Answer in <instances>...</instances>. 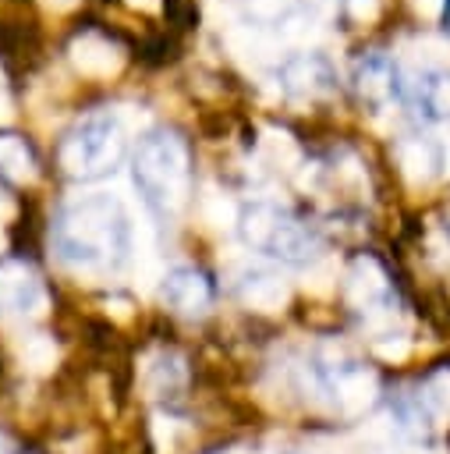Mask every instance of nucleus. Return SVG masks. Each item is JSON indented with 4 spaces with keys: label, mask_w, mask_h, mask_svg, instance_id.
<instances>
[{
    "label": "nucleus",
    "mask_w": 450,
    "mask_h": 454,
    "mask_svg": "<svg viewBox=\"0 0 450 454\" xmlns=\"http://www.w3.org/2000/svg\"><path fill=\"white\" fill-rule=\"evenodd\" d=\"M50 245L74 273H117L131 255V216L110 192L78 195L53 216Z\"/></svg>",
    "instance_id": "nucleus-1"
},
{
    "label": "nucleus",
    "mask_w": 450,
    "mask_h": 454,
    "mask_svg": "<svg viewBox=\"0 0 450 454\" xmlns=\"http://www.w3.org/2000/svg\"><path fill=\"white\" fill-rule=\"evenodd\" d=\"M131 177L149 209L159 216L177 213L188 195V149L181 135L167 128L145 131L131 156Z\"/></svg>",
    "instance_id": "nucleus-2"
},
{
    "label": "nucleus",
    "mask_w": 450,
    "mask_h": 454,
    "mask_svg": "<svg viewBox=\"0 0 450 454\" xmlns=\"http://www.w3.org/2000/svg\"><path fill=\"white\" fill-rule=\"evenodd\" d=\"M124 145H128L124 121L113 110H96L67 131V138L60 145V167H64V174H71L78 181L103 177L124 156Z\"/></svg>",
    "instance_id": "nucleus-3"
},
{
    "label": "nucleus",
    "mask_w": 450,
    "mask_h": 454,
    "mask_svg": "<svg viewBox=\"0 0 450 454\" xmlns=\"http://www.w3.org/2000/svg\"><path fill=\"white\" fill-rule=\"evenodd\" d=\"M237 227H241V238L248 248L273 255V259H283V262H308L319 248L315 234L298 216H291L287 209H280L273 202L244 206L237 216Z\"/></svg>",
    "instance_id": "nucleus-4"
},
{
    "label": "nucleus",
    "mask_w": 450,
    "mask_h": 454,
    "mask_svg": "<svg viewBox=\"0 0 450 454\" xmlns=\"http://www.w3.org/2000/svg\"><path fill=\"white\" fill-rule=\"evenodd\" d=\"M0 312L18 319H35L46 312V287L39 273L21 259L0 262Z\"/></svg>",
    "instance_id": "nucleus-5"
},
{
    "label": "nucleus",
    "mask_w": 450,
    "mask_h": 454,
    "mask_svg": "<svg viewBox=\"0 0 450 454\" xmlns=\"http://www.w3.org/2000/svg\"><path fill=\"white\" fill-rule=\"evenodd\" d=\"M347 301L358 309V312H365V316H372V312H390V305H393V291H390V280H386V273L379 270V262L376 259H354V266H351V273H347Z\"/></svg>",
    "instance_id": "nucleus-6"
},
{
    "label": "nucleus",
    "mask_w": 450,
    "mask_h": 454,
    "mask_svg": "<svg viewBox=\"0 0 450 454\" xmlns=\"http://www.w3.org/2000/svg\"><path fill=\"white\" fill-rule=\"evenodd\" d=\"M400 103H407L425 121H450V78L439 71H422L404 82Z\"/></svg>",
    "instance_id": "nucleus-7"
},
{
    "label": "nucleus",
    "mask_w": 450,
    "mask_h": 454,
    "mask_svg": "<svg viewBox=\"0 0 450 454\" xmlns=\"http://www.w3.org/2000/svg\"><path fill=\"white\" fill-rule=\"evenodd\" d=\"M209 298H213V287H209V280L195 266H174V270H167V277H163V301L174 312H181V316L206 312Z\"/></svg>",
    "instance_id": "nucleus-8"
},
{
    "label": "nucleus",
    "mask_w": 450,
    "mask_h": 454,
    "mask_svg": "<svg viewBox=\"0 0 450 454\" xmlns=\"http://www.w3.org/2000/svg\"><path fill=\"white\" fill-rule=\"evenodd\" d=\"M354 82H358V92L369 99V103H390V99H400L404 96V78L397 71V64L383 53H372L358 64L354 71Z\"/></svg>",
    "instance_id": "nucleus-9"
},
{
    "label": "nucleus",
    "mask_w": 450,
    "mask_h": 454,
    "mask_svg": "<svg viewBox=\"0 0 450 454\" xmlns=\"http://www.w3.org/2000/svg\"><path fill=\"white\" fill-rule=\"evenodd\" d=\"M237 294L255 312H280L287 305V298H291L287 284L273 270H244L241 280H237Z\"/></svg>",
    "instance_id": "nucleus-10"
},
{
    "label": "nucleus",
    "mask_w": 450,
    "mask_h": 454,
    "mask_svg": "<svg viewBox=\"0 0 450 454\" xmlns=\"http://www.w3.org/2000/svg\"><path fill=\"white\" fill-rule=\"evenodd\" d=\"M188 383V365L177 351H152L142 362V387L149 397H174Z\"/></svg>",
    "instance_id": "nucleus-11"
},
{
    "label": "nucleus",
    "mask_w": 450,
    "mask_h": 454,
    "mask_svg": "<svg viewBox=\"0 0 450 454\" xmlns=\"http://www.w3.org/2000/svg\"><path fill=\"white\" fill-rule=\"evenodd\" d=\"M280 78H283V89L291 96H301V99H315V96L330 92V85H333V74H330L326 60L308 57V53L287 60L283 71H280Z\"/></svg>",
    "instance_id": "nucleus-12"
},
{
    "label": "nucleus",
    "mask_w": 450,
    "mask_h": 454,
    "mask_svg": "<svg viewBox=\"0 0 450 454\" xmlns=\"http://www.w3.org/2000/svg\"><path fill=\"white\" fill-rule=\"evenodd\" d=\"M71 60H74L78 71H89V74H110V71L120 67V50H117L110 39H103V35H96V32H85L81 39H74V46H71Z\"/></svg>",
    "instance_id": "nucleus-13"
},
{
    "label": "nucleus",
    "mask_w": 450,
    "mask_h": 454,
    "mask_svg": "<svg viewBox=\"0 0 450 454\" xmlns=\"http://www.w3.org/2000/svg\"><path fill=\"white\" fill-rule=\"evenodd\" d=\"M415 397H418L422 411L429 415V422L439 426V422L450 415V369H436V372L422 383V390H418Z\"/></svg>",
    "instance_id": "nucleus-14"
},
{
    "label": "nucleus",
    "mask_w": 450,
    "mask_h": 454,
    "mask_svg": "<svg viewBox=\"0 0 450 454\" xmlns=\"http://www.w3.org/2000/svg\"><path fill=\"white\" fill-rule=\"evenodd\" d=\"M0 170L11 181H32L35 177V156L18 135H0Z\"/></svg>",
    "instance_id": "nucleus-15"
},
{
    "label": "nucleus",
    "mask_w": 450,
    "mask_h": 454,
    "mask_svg": "<svg viewBox=\"0 0 450 454\" xmlns=\"http://www.w3.org/2000/svg\"><path fill=\"white\" fill-rule=\"evenodd\" d=\"M298 7V0H244V14L259 25H276L283 18H291Z\"/></svg>",
    "instance_id": "nucleus-16"
},
{
    "label": "nucleus",
    "mask_w": 450,
    "mask_h": 454,
    "mask_svg": "<svg viewBox=\"0 0 450 454\" xmlns=\"http://www.w3.org/2000/svg\"><path fill=\"white\" fill-rule=\"evenodd\" d=\"M21 362L32 369V372H46L53 362H57V344L50 340V337H43V333H35L25 348H21Z\"/></svg>",
    "instance_id": "nucleus-17"
},
{
    "label": "nucleus",
    "mask_w": 450,
    "mask_h": 454,
    "mask_svg": "<svg viewBox=\"0 0 450 454\" xmlns=\"http://www.w3.org/2000/svg\"><path fill=\"white\" fill-rule=\"evenodd\" d=\"M177 436H184V422L181 419H170V415H156L152 419V440L163 454H170L177 447Z\"/></svg>",
    "instance_id": "nucleus-18"
},
{
    "label": "nucleus",
    "mask_w": 450,
    "mask_h": 454,
    "mask_svg": "<svg viewBox=\"0 0 450 454\" xmlns=\"http://www.w3.org/2000/svg\"><path fill=\"white\" fill-rule=\"evenodd\" d=\"M11 114V99H7V85H4V74H0V117Z\"/></svg>",
    "instance_id": "nucleus-19"
},
{
    "label": "nucleus",
    "mask_w": 450,
    "mask_h": 454,
    "mask_svg": "<svg viewBox=\"0 0 450 454\" xmlns=\"http://www.w3.org/2000/svg\"><path fill=\"white\" fill-rule=\"evenodd\" d=\"M443 32L450 35V0H443Z\"/></svg>",
    "instance_id": "nucleus-20"
},
{
    "label": "nucleus",
    "mask_w": 450,
    "mask_h": 454,
    "mask_svg": "<svg viewBox=\"0 0 450 454\" xmlns=\"http://www.w3.org/2000/svg\"><path fill=\"white\" fill-rule=\"evenodd\" d=\"M128 4H135V7H149V11H152L159 0H128Z\"/></svg>",
    "instance_id": "nucleus-21"
},
{
    "label": "nucleus",
    "mask_w": 450,
    "mask_h": 454,
    "mask_svg": "<svg viewBox=\"0 0 450 454\" xmlns=\"http://www.w3.org/2000/svg\"><path fill=\"white\" fill-rule=\"evenodd\" d=\"M0 454H11V440L0 433Z\"/></svg>",
    "instance_id": "nucleus-22"
},
{
    "label": "nucleus",
    "mask_w": 450,
    "mask_h": 454,
    "mask_svg": "<svg viewBox=\"0 0 450 454\" xmlns=\"http://www.w3.org/2000/svg\"><path fill=\"white\" fill-rule=\"evenodd\" d=\"M43 4H50V7H67L71 0H43Z\"/></svg>",
    "instance_id": "nucleus-23"
},
{
    "label": "nucleus",
    "mask_w": 450,
    "mask_h": 454,
    "mask_svg": "<svg viewBox=\"0 0 450 454\" xmlns=\"http://www.w3.org/2000/svg\"><path fill=\"white\" fill-rule=\"evenodd\" d=\"M227 454H244V450H227Z\"/></svg>",
    "instance_id": "nucleus-24"
}]
</instances>
